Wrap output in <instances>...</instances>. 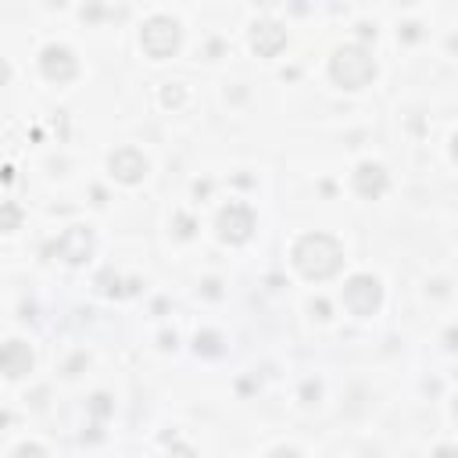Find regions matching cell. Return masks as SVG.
Instances as JSON below:
<instances>
[{"label":"cell","mask_w":458,"mask_h":458,"mask_svg":"<svg viewBox=\"0 0 458 458\" xmlns=\"http://www.w3.org/2000/svg\"><path fill=\"white\" fill-rule=\"evenodd\" d=\"M294 265L308 280H329L344 265V248L329 233H308L294 243Z\"/></svg>","instance_id":"1"},{"label":"cell","mask_w":458,"mask_h":458,"mask_svg":"<svg viewBox=\"0 0 458 458\" xmlns=\"http://www.w3.org/2000/svg\"><path fill=\"white\" fill-rule=\"evenodd\" d=\"M329 76L337 79L344 90H362L376 76V61L365 54L362 47H344L333 54V65H329Z\"/></svg>","instance_id":"2"},{"label":"cell","mask_w":458,"mask_h":458,"mask_svg":"<svg viewBox=\"0 0 458 458\" xmlns=\"http://www.w3.org/2000/svg\"><path fill=\"white\" fill-rule=\"evenodd\" d=\"M140 43H143V50L155 57V61H165L169 54H176V47H179V25L172 22V18H150L147 25H143V33H140Z\"/></svg>","instance_id":"3"},{"label":"cell","mask_w":458,"mask_h":458,"mask_svg":"<svg viewBox=\"0 0 458 458\" xmlns=\"http://www.w3.org/2000/svg\"><path fill=\"white\" fill-rule=\"evenodd\" d=\"M383 301V290H380V280L376 276H351V283L344 287V304L355 312V315H373Z\"/></svg>","instance_id":"4"},{"label":"cell","mask_w":458,"mask_h":458,"mask_svg":"<svg viewBox=\"0 0 458 458\" xmlns=\"http://www.w3.org/2000/svg\"><path fill=\"white\" fill-rule=\"evenodd\" d=\"M251 229H255V215H251V208H243V204H229L219 215V233L229 243H243L251 236Z\"/></svg>","instance_id":"5"},{"label":"cell","mask_w":458,"mask_h":458,"mask_svg":"<svg viewBox=\"0 0 458 458\" xmlns=\"http://www.w3.org/2000/svg\"><path fill=\"white\" fill-rule=\"evenodd\" d=\"M108 165H111L115 179H122V183H140L147 176V158L140 155L136 147H118Z\"/></svg>","instance_id":"6"},{"label":"cell","mask_w":458,"mask_h":458,"mask_svg":"<svg viewBox=\"0 0 458 458\" xmlns=\"http://www.w3.org/2000/svg\"><path fill=\"white\" fill-rule=\"evenodd\" d=\"M57 255L65 258V262H72V265L86 262L90 255H94V233L83 229V226H72L65 236L57 240Z\"/></svg>","instance_id":"7"},{"label":"cell","mask_w":458,"mask_h":458,"mask_svg":"<svg viewBox=\"0 0 458 458\" xmlns=\"http://www.w3.org/2000/svg\"><path fill=\"white\" fill-rule=\"evenodd\" d=\"M29 369H33V351H29L22 341H8V344H0V373L18 380L25 376Z\"/></svg>","instance_id":"8"},{"label":"cell","mask_w":458,"mask_h":458,"mask_svg":"<svg viewBox=\"0 0 458 458\" xmlns=\"http://www.w3.org/2000/svg\"><path fill=\"white\" fill-rule=\"evenodd\" d=\"M355 190L362 194V197H369V201H376L383 190H387V172L380 169V165H358V172H355Z\"/></svg>","instance_id":"9"},{"label":"cell","mask_w":458,"mask_h":458,"mask_svg":"<svg viewBox=\"0 0 458 458\" xmlns=\"http://www.w3.org/2000/svg\"><path fill=\"white\" fill-rule=\"evenodd\" d=\"M43 72H47V79H72L76 61L65 47H47L43 50Z\"/></svg>","instance_id":"10"},{"label":"cell","mask_w":458,"mask_h":458,"mask_svg":"<svg viewBox=\"0 0 458 458\" xmlns=\"http://www.w3.org/2000/svg\"><path fill=\"white\" fill-rule=\"evenodd\" d=\"M251 43H255V50L262 54V57H272L283 43H287V36H283V29L280 25H272V22H262V25H255V36H251Z\"/></svg>","instance_id":"11"},{"label":"cell","mask_w":458,"mask_h":458,"mask_svg":"<svg viewBox=\"0 0 458 458\" xmlns=\"http://www.w3.org/2000/svg\"><path fill=\"white\" fill-rule=\"evenodd\" d=\"M15 458H47V451H43V448H36V444H22Z\"/></svg>","instance_id":"12"},{"label":"cell","mask_w":458,"mask_h":458,"mask_svg":"<svg viewBox=\"0 0 458 458\" xmlns=\"http://www.w3.org/2000/svg\"><path fill=\"white\" fill-rule=\"evenodd\" d=\"M272 458H301L294 448H280V451H272Z\"/></svg>","instance_id":"13"},{"label":"cell","mask_w":458,"mask_h":458,"mask_svg":"<svg viewBox=\"0 0 458 458\" xmlns=\"http://www.w3.org/2000/svg\"><path fill=\"white\" fill-rule=\"evenodd\" d=\"M169 458H194V451H190V448H176Z\"/></svg>","instance_id":"14"},{"label":"cell","mask_w":458,"mask_h":458,"mask_svg":"<svg viewBox=\"0 0 458 458\" xmlns=\"http://www.w3.org/2000/svg\"><path fill=\"white\" fill-rule=\"evenodd\" d=\"M8 79V65H4V61H0V83H4Z\"/></svg>","instance_id":"15"}]
</instances>
